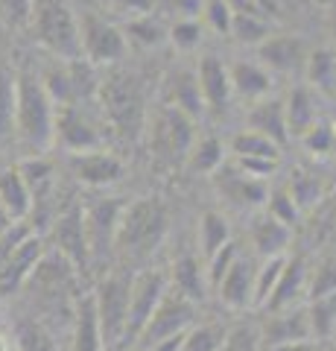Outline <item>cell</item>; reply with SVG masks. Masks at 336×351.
Listing matches in <instances>:
<instances>
[{"label": "cell", "instance_id": "13", "mask_svg": "<svg viewBox=\"0 0 336 351\" xmlns=\"http://www.w3.org/2000/svg\"><path fill=\"white\" fill-rule=\"evenodd\" d=\"M44 255H47L44 240L36 232L21 240V243L0 261V299H6V295L18 293L24 284H29L38 269V263L44 261Z\"/></svg>", "mask_w": 336, "mask_h": 351}, {"label": "cell", "instance_id": "34", "mask_svg": "<svg viewBox=\"0 0 336 351\" xmlns=\"http://www.w3.org/2000/svg\"><path fill=\"white\" fill-rule=\"evenodd\" d=\"M225 243H231V226L220 211H205L199 219V249L205 261L216 255Z\"/></svg>", "mask_w": 336, "mask_h": 351}, {"label": "cell", "instance_id": "37", "mask_svg": "<svg viewBox=\"0 0 336 351\" xmlns=\"http://www.w3.org/2000/svg\"><path fill=\"white\" fill-rule=\"evenodd\" d=\"M231 36L237 44H246V47H260L269 36H272V27H269V18L260 15H248V12H234L231 21Z\"/></svg>", "mask_w": 336, "mask_h": 351}, {"label": "cell", "instance_id": "16", "mask_svg": "<svg viewBox=\"0 0 336 351\" xmlns=\"http://www.w3.org/2000/svg\"><path fill=\"white\" fill-rule=\"evenodd\" d=\"M310 59V50L305 38L298 36H269L263 44L257 47V62L263 64L269 73H305Z\"/></svg>", "mask_w": 336, "mask_h": 351}, {"label": "cell", "instance_id": "45", "mask_svg": "<svg viewBox=\"0 0 336 351\" xmlns=\"http://www.w3.org/2000/svg\"><path fill=\"white\" fill-rule=\"evenodd\" d=\"M336 293V261L324 258L310 269V284H307V299H322V295Z\"/></svg>", "mask_w": 336, "mask_h": 351}, {"label": "cell", "instance_id": "27", "mask_svg": "<svg viewBox=\"0 0 336 351\" xmlns=\"http://www.w3.org/2000/svg\"><path fill=\"white\" fill-rule=\"evenodd\" d=\"M24 182L29 184L32 193V211H38L41 205H47L56 196V164L44 156H29L18 164Z\"/></svg>", "mask_w": 336, "mask_h": 351}, {"label": "cell", "instance_id": "35", "mask_svg": "<svg viewBox=\"0 0 336 351\" xmlns=\"http://www.w3.org/2000/svg\"><path fill=\"white\" fill-rule=\"evenodd\" d=\"M225 161H229V147H225L220 138H214V135L199 138L196 144H193L190 156H188L190 170H196V173H208V176H214L216 170L222 167Z\"/></svg>", "mask_w": 336, "mask_h": 351}, {"label": "cell", "instance_id": "17", "mask_svg": "<svg viewBox=\"0 0 336 351\" xmlns=\"http://www.w3.org/2000/svg\"><path fill=\"white\" fill-rule=\"evenodd\" d=\"M70 176H77V182L88 184V188H108V184L123 179V161L108 149H91V152H77L68 158Z\"/></svg>", "mask_w": 336, "mask_h": 351}, {"label": "cell", "instance_id": "28", "mask_svg": "<svg viewBox=\"0 0 336 351\" xmlns=\"http://www.w3.org/2000/svg\"><path fill=\"white\" fill-rule=\"evenodd\" d=\"M248 129L266 135L269 141H275L278 147H284L289 141V129H287V112H284V100L278 97H266L252 106L248 112Z\"/></svg>", "mask_w": 336, "mask_h": 351}, {"label": "cell", "instance_id": "47", "mask_svg": "<svg viewBox=\"0 0 336 351\" xmlns=\"http://www.w3.org/2000/svg\"><path fill=\"white\" fill-rule=\"evenodd\" d=\"M301 144H305L310 156H331L336 149V126L328 123V120H319V123L301 138Z\"/></svg>", "mask_w": 336, "mask_h": 351}, {"label": "cell", "instance_id": "32", "mask_svg": "<svg viewBox=\"0 0 336 351\" xmlns=\"http://www.w3.org/2000/svg\"><path fill=\"white\" fill-rule=\"evenodd\" d=\"M229 158H263V161H281V147L266 135L255 129H240L229 141Z\"/></svg>", "mask_w": 336, "mask_h": 351}, {"label": "cell", "instance_id": "12", "mask_svg": "<svg viewBox=\"0 0 336 351\" xmlns=\"http://www.w3.org/2000/svg\"><path fill=\"white\" fill-rule=\"evenodd\" d=\"M53 249L70 263L77 272H85L91 267V246H88V232H85V208L82 205H68L59 217L53 219Z\"/></svg>", "mask_w": 336, "mask_h": 351}, {"label": "cell", "instance_id": "5", "mask_svg": "<svg viewBox=\"0 0 336 351\" xmlns=\"http://www.w3.org/2000/svg\"><path fill=\"white\" fill-rule=\"evenodd\" d=\"M41 85L50 94V100L62 106L73 103H94L96 88H100V76L94 73V64L88 59H56L50 56L38 68Z\"/></svg>", "mask_w": 336, "mask_h": 351}, {"label": "cell", "instance_id": "4", "mask_svg": "<svg viewBox=\"0 0 336 351\" xmlns=\"http://www.w3.org/2000/svg\"><path fill=\"white\" fill-rule=\"evenodd\" d=\"M29 29L56 59H82V32L77 12L64 0H32Z\"/></svg>", "mask_w": 336, "mask_h": 351}, {"label": "cell", "instance_id": "9", "mask_svg": "<svg viewBox=\"0 0 336 351\" xmlns=\"http://www.w3.org/2000/svg\"><path fill=\"white\" fill-rule=\"evenodd\" d=\"M79 32H82V59H88L94 68H112L126 56L129 41L123 36V27L105 15L85 12L79 18Z\"/></svg>", "mask_w": 336, "mask_h": 351}, {"label": "cell", "instance_id": "19", "mask_svg": "<svg viewBox=\"0 0 336 351\" xmlns=\"http://www.w3.org/2000/svg\"><path fill=\"white\" fill-rule=\"evenodd\" d=\"M263 346L272 351L278 346L301 343V339H313L307 307H287V311H269V319L263 322Z\"/></svg>", "mask_w": 336, "mask_h": 351}, {"label": "cell", "instance_id": "50", "mask_svg": "<svg viewBox=\"0 0 336 351\" xmlns=\"http://www.w3.org/2000/svg\"><path fill=\"white\" fill-rule=\"evenodd\" d=\"M266 214H272L275 219H281V223H287L289 228L296 226V223H298V217H301L298 205H296V199L289 196V191H287V188H278V191L269 193Z\"/></svg>", "mask_w": 336, "mask_h": 351}, {"label": "cell", "instance_id": "30", "mask_svg": "<svg viewBox=\"0 0 336 351\" xmlns=\"http://www.w3.org/2000/svg\"><path fill=\"white\" fill-rule=\"evenodd\" d=\"M0 208L15 219V223H24L32 214V193L29 184L24 182L18 167H9L0 173Z\"/></svg>", "mask_w": 336, "mask_h": 351}, {"label": "cell", "instance_id": "36", "mask_svg": "<svg viewBox=\"0 0 336 351\" xmlns=\"http://www.w3.org/2000/svg\"><path fill=\"white\" fill-rule=\"evenodd\" d=\"M287 191H289L292 199H296L298 211L307 214L310 208H316L319 199L324 196V184L313 170H296L292 173V179H289V184H287Z\"/></svg>", "mask_w": 336, "mask_h": 351}, {"label": "cell", "instance_id": "44", "mask_svg": "<svg viewBox=\"0 0 336 351\" xmlns=\"http://www.w3.org/2000/svg\"><path fill=\"white\" fill-rule=\"evenodd\" d=\"M263 348V331L255 322H237L229 328L222 351H260Z\"/></svg>", "mask_w": 336, "mask_h": 351}, {"label": "cell", "instance_id": "29", "mask_svg": "<svg viewBox=\"0 0 336 351\" xmlns=\"http://www.w3.org/2000/svg\"><path fill=\"white\" fill-rule=\"evenodd\" d=\"M170 287L179 290L184 299H190L193 304H202L205 295H208L211 284H208V272L199 263V258L193 255H181L176 261V267L170 272Z\"/></svg>", "mask_w": 336, "mask_h": 351}, {"label": "cell", "instance_id": "56", "mask_svg": "<svg viewBox=\"0 0 336 351\" xmlns=\"http://www.w3.org/2000/svg\"><path fill=\"white\" fill-rule=\"evenodd\" d=\"M0 351H9V348H6V343H3V337H0Z\"/></svg>", "mask_w": 336, "mask_h": 351}, {"label": "cell", "instance_id": "52", "mask_svg": "<svg viewBox=\"0 0 336 351\" xmlns=\"http://www.w3.org/2000/svg\"><path fill=\"white\" fill-rule=\"evenodd\" d=\"M105 3L112 6L117 15H123V21L153 15V9H155V0H105Z\"/></svg>", "mask_w": 336, "mask_h": 351}, {"label": "cell", "instance_id": "11", "mask_svg": "<svg viewBox=\"0 0 336 351\" xmlns=\"http://www.w3.org/2000/svg\"><path fill=\"white\" fill-rule=\"evenodd\" d=\"M193 123L188 114L176 112L170 106H161L153 114V126H149V144L158 152L161 158L176 161V158H188L196 138H193Z\"/></svg>", "mask_w": 336, "mask_h": 351}, {"label": "cell", "instance_id": "59", "mask_svg": "<svg viewBox=\"0 0 336 351\" xmlns=\"http://www.w3.org/2000/svg\"><path fill=\"white\" fill-rule=\"evenodd\" d=\"M333 126H336V120H333Z\"/></svg>", "mask_w": 336, "mask_h": 351}, {"label": "cell", "instance_id": "55", "mask_svg": "<svg viewBox=\"0 0 336 351\" xmlns=\"http://www.w3.org/2000/svg\"><path fill=\"white\" fill-rule=\"evenodd\" d=\"M328 24H331V32L336 38V0H331V12H328Z\"/></svg>", "mask_w": 336, "mask_h": 351}, {"label": "cell", "instance_id": "20", "mask_svg": "<svg viewBox=\"0 0 336 351\" xmlns=\"http://www.w3.org/2000/svg\"><path fill=\"white\" fill-rule=\"evenodd\" d=\"M257 267H260L257 261L240 255L234 267L225 272V278L220 281V287L214 290L225 307H231V311H246V307H255Z\"/></svg>", "mask_w": 336, "mask_h": 351}, {"label": "cell", "instance_id": "57", "mask_svg": "<svg viewBox=\"0 0 336 351\" xmlns=\"http://www.w3.org/2000/svg\"><path fill=\"white\" fill-rule=\"evenodd\" d=\"M3 36H6V29H3V24H0V41H3Z\"/></svg>", "mask_w": 336, "mask_h": 351}, {"label": "cell", "instance_id": "10", "mask_svg": "<svg viewBox=\"0 0 336 351\" xmlns=\"http://www.w3.org/2000/svg\"><path fill=\"white\" fill-rule=\"evenodd\" d=\"M196 307L190 299H184V295L179 290H167V295L161 299L158 311L153 313V319H149L146 331L140 334L138 339V351L140 348H149L161 343V339H170V337H179V334H188L193 325H196Z\"/></svg>", "mask_w": 336, "mask_h": 351}, {"label": "cell", "instance_id": "43", "mask_svg": "<svg viewBox=\"0 0 336 351\" xmlns=\"http://www.w3.org/2000/svg\"><path fill=\"white\" fill-rule=\"evenodd\" d=\"M205 9V0H155L153 12L161 21L179 24V21H199Z\"/></svg>", "mask_w": 336, "mask_h": 351}, {"label": "cell", "instance_id": "51", "mask_svg": "<svg viewBox=\"0 0 336 351\" xmlns=\"http://www.w3.org/2000/svg\"><path fill=\"white\" fill-rule=\"evenodd\" d=\"M170 41L184 53L196 50L202 44V24L199 21H179V24H170Z\"/></svg>", "mask_w": 336, "mask_h": 351}, {"label": "cell", "instance_id": "31", "mask_svg": "<svg viewBox=\"0 0 336 351\" xmlns=\"http://www.w3.org/2000/svg\"><path fill=\"white\" fill-rule=\"evenodd\" d=\"M305 80L319 97H336V47L310 50Z\"/></svg>", "mask_w": 336, "mask_h": 351}, {"label": "cell", "instance_id": "6", "mask_svg": "<svg viewBox=\"0 0 336 351\" xmlns=\"http://www.w3.org/2000/svg\"><path fill=\"white\" fill-rule=\"evenodd\" d=\"M132 281L135 276H129V272H112L94 290L96 319H100L105 351L117 348L123 339L126 319H129V302H132Z\"/></svg>", "mask_w": 336, "mask_h": 351}, {"label": "cell", "instance_id": "58", "mask_svg": "<svg viewBox=\"0 0 336 351\" xmlns=\"http://www.w3.org/2000/svg\"><path fill=\"white\" fill-rule=\"evenodd\" d=\"M333 223H336V214H333Z\"/></svg>", "mask_w": 336, "mask_h": 351}, {"label": "cell", "instance_id": "7", "mask_svg": "<svg viewBox=\"0 0 336 351\" xmlns=\"http://www.w3.org/2000/svg\"><path fill=\"white\" fill-rule=\"evenodd\" d=\"M96 103V100H94ZM94 103H73L56 108V141L70 156L91 149H105V117Z\"/></svg>", "mask_w": 336, "mask_h": 351}, {"label": "cell", "instance_id": "24", "mask_svg": "<svg viewBox=\"0 0 336 351\" xmlns=\"http://www.w3.org/2000/svg\"><path fill=\"white\" fill-rule=\"evenodd\" d=\"M292 243V228L281 223L272 214H260L252 223V246L263 261L269 258H287Z\"/></svg>", "mask_w": 336, "mask_h": 351}, {"label": "cell", "instance_id": "49", "mask_svg": "<svg viewBox=\"0 0 336 351\" xmlns=\"http://www.w3.org/2000/svg\"><path fill=\"white\" fill-rule=\"evenodd\" d=\"M202 18L214 32L220 36H231V21H234V9L229 0H205Z\"/></svg>", "mask_w": 336, "mask_h": 351}, {"label": "cell", "instance_id": "25", "mask_svg": "<svg viewBox=\"0 0 336 351\" xmlns=\"http://www.w3.org/2000/svg\"><path fill=\"white\" fill-rule=\"evenodd\" d=\"M229 73H231L234 94L243 97V100H248V103H260L272 94L275 76L269 73L260 62H234V64H229Z\"/></svg>", "mask_w": 336, "mask_h": 351}, {"label": "cell", "instance_id": "23", "mask_svg": "<svg viewBox=\"0 0 336 351\" xmlns=\"http://www.w3.org/2000/svg\"><path fill=\"white\" fill-rule=\"evenodd\" d=\"M322 97L313 91L310 85H298L292 88L289 97L284 100V112H287V129H289V138H305L307 132L313 129L322 120Z\"/></svg>", "mask_w": 336, "mask_h": 351}, {"label": "cell", "instance_id": "53", "mask_svg": "<svg viewBox=\"0 0 336 351\" xmlns=\"http://www.w3.org/2000/svg\"><path fill=\"white\" fill-rule=\"evenodd\" d=\"M181 346H184V334L170 337V339H161V343L149 346V348H140V351H181Z\"/></svg>", "mask_w": 336, "mask_h": 351}, {"label": "cell", "instance_id": "1", "mask_svg": "<svg viewBox=\"0 0 336 351\" xmlns=\"http://www.w3.org/2000/svg\"><path fill=\"white\" fill-rule=\"evenodd\" d=\"M15 135L32 149V156H41L56 141V103L41 85L38 68L29 64L15 71Z\"/></svg>", "mask_w": 336, "mask_h": 351}, {"label": "cell", "instance_id": "38", "mask_svg": "<svg viewBox=\"0 0 336 351\" xmlns=\"http://www.w3.org/2000/svg\"><path fill=\"white\" fill-rule=\"evenodd\" d=\"M229 328L222 322H196L184 334V346L181 351H222Z\"/></svg>", "mask_w": 336, "mask_h": 351}, {"label": "cell", "instance_id": "42", "mask_svg": "<svg viewBox=\"0 0 336 351\" xmlns=\"http://www.w3.org/2000/svg\"><path fill=\"white\" fill-rule=\"evenodd\" d=\"M287 258H269L257 267V284H255V307H266L269 299L281 281V272H284Z\"/></svg>", "mask_w": 336, "mask_h": 351}, {"label": "cell", "instance_id": "18", "mask_svg": "<svg viewBox=\"0 0 336 351\" xmlns=\"http://www.w3.org/2000/svg\"><path fill=\"white\" fill-rule=\"evenodd\" d=\"M199 76V88H202V100L205 108L214 114V117H222L231 106V97H234V85H231V73H229V64L216 56H205L196 68Z\"/></svg>", "mask_w": 336, "mask_h": 351}, {"label": "cell", "instance_id": "3", "mask_svg": "<svg viewBox=\"0 0 336 351\" xmlns=\"http://www.w3.org/2000/svg\"><path fill=\"white\" fill-rule=\"evenodd\" d=\"M167 228H170V211L164 202L155 199V196L138 199L123 208L114 252L123 261H146L164 243Z\"/></svg>", "mask_w": 336, "mask_h": 351}, {"label": "cell", "instance_id": "21", "mask_svg": "<svg viewBox=\"0 0 336 351\" xmlns=\"http://www.w3.org/2000/svg\"><path fill=\"white\" fill-rule=\"evenodd\" d=\"M164 106L188 114L190 120H199L205 112H208V108H205V100H202V88H199L196 71H176V73L167 76Z\"/></svg>", "mask_w": 336, "mask_h": 351}, {"label": "cell", "instance_id": "26", "mask_svg": "<svg viewBox=\"0 0 336 351\" xmlns=\"http://www.w3.org/2000/svg\"><path fill=\"white\" fill-rule=\"evenodd\" d=\"M103 331H100V319H96V304H94V293L77 299L73 307V334H70V351H103Z\"/></svg>", "mask_w": 336, "mask_h": 351}, {"label": "cell", "instance_id": "46", "mask_svg": "<svg viewBox=\"0 0 336 351\" xmlns=\"http://www.w3.org/2000/svg\"><path fill=\"white\" fill-rule=\"evenodd\" d=\"M243 252H240V246H237V240H231V243H225L216 255H211L208 258V263H205V272H208V284H211V290H216L220 287V281L225 278V272H229L234 263H237V258H240Z\"/></svg>", "mask_w": 336, "mask_h": 351}, {"label": "cell", "instance_id": "54", "mask_svg": "<svg viewBox=\"0 0 336 351\" xmlns=\"http://www.w3.org/2000/svg\"><path fill=\"white\" fill-rule=\"evenodd\" d=\"M272 351H322L319 343H313V339H301V343H289V346H278Z\"/></svg>", "mask_w": 336, "mask_h": 351}, {"label": "cell", "instance_id": "8", "mask_svg": "<svg viewBox=\"0 0 336 351\" xmlns=\"http://www.w3.org/2000/svg\"><path fill=\"white\" fill-rule=\"evenodd\" d=\"M170 290V276L164 269H144L140 276H135L132 281V302H129V319H126V331L117 348H129L138 346L140 334L146 331L153 313L158 311L161 299Z\"/></svg>", "mask_w": 336, "mask_h": 351}, {"label": "cell", "instance_id": "39", "mask_svg": "<svg viewBox=\"0 0 336 351\" xmlns=\"http://www.w3.org/2000/svg\"><path fill=\"white\" fill-rule=\"evenodd\" d=\"M313 339H336V293L313 299L307 304Z\"/></svg>", "mask_w": 336, "mask_h": 351}, {"label": "cell", "instance_id": "14", "mask_svg": "<svg viewBox=\"0 0 336 351\" xmlns=\"http://www.w3.org/2000/svg\"><path fill=\"white\" fill-rule=\"evenodd\" d=\"M123 208L126 205L120 199H100V202L85 208V232H88L91 263H100L114 252Z\"/></svg>", "mask_w": 336, "mask_h": 351}, {"label": "cell", "instance_id": "33", "mask_svg": "<svg viewBox=\"0 0 336 351\" xmlns=\"http://www.w3.org/2000/svg\"><path fill=\"white\" fill-rule=\"evenodd\" d=\"M123 36H126V41L138 44V47L155 50L170 38V27L153 12V15H144V18L123 21Z\"/></svg>", "mask_w": 336, "mask_h": 351}, {"label": "cell", "instance_id": "48", "mask_svg": "<svg viewBox=\"0 0 336 351\" xmlns=\"http://www.w3.org/2000/svg\"><path fill=\"white\" fill-rule=\"evenodd\" d=\"M32 18V0H0V24L6 32L29 29Z\"/></svg>", "mask_w": 336, "mask_h": 351}, {"label": "cell", "instance_id": "2", "mask_svg": "<svg viewBox=\"0 0 336 351\" xmlns=\"http://www.w3.org/2000/svg\"><path fill=\"white\" fill-rule=\"evenodd\" d=\"M96 106L105 117V126L123 141H138L146 129V97L135 73L108 71L100 76Z\"/></svg>", "mask_w": 336, "mask_h": 351}, {"label": "cell", "instance_id": "15", "mask_svg": "<svg viewBox=\"0 0 336 351\" xmlns=\"http://www.w3.org/2000/svg\"><path fill=\"white\" fill-rule=\"evenodd\" d=\"M211 179L216 193L237 208H263L269 202V193H272L263 179H252L240 167H234L231 161H225Z\"/></svg>", "mask_w": 336, "mask_h": 351}, {"label": "cell", "instance_id": "22", "mask_svg": "<svg viewBox=\"0 0 336 351\" xmlns=\"http://www.w3.org/2000/svg\"><path fill=\"white\" fill-rule=\"evenodd\" d=\"M307 284H310V267L301 255H287L284 272L281 281L269 299L266 311H287V307H298V302L307 295Z\"/></svg>", "mask_w": 336, "mask_h": 351}, {"label": "cell", "instance_id": "41", "mask_svg": "<svg viewBox=\"0 0 336 351\" xmlns=\"http://www.w3.org/2000/svg\"><path fill=\"white\" fill-rule=\"evenodd\" d=\"M15 339H18V351H59L53 334L38 319L21 322L18 331H15Z\"/></svg>", "mask_w": 336, "mask_h": 351}, {"label": "cell", "instance_id": "40", "mask_svg": "<svg viewBox=\"0 0 336 351\" xmlns=\"http://www.w3.org/2000/svg\"><path fill=\"white\" fill-rule=\"evenodd\" d=\"M15 100H18L15 71L0 68V144L15 135Z\"/></svg>", "mask_w": 336, "mask_h": 351}]
</instances>
